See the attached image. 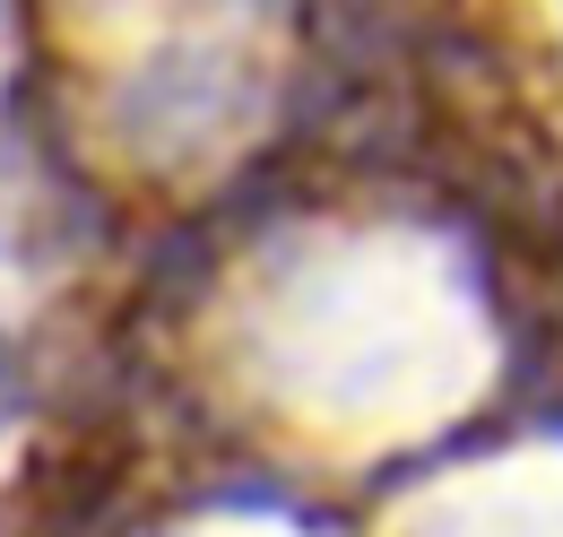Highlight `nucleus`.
<instances>
[{
	"mask_svg": "<svg viewBox=\"0 0 563 537\" xmlns=\"http://www.w3.org/2000/svg\"><path fill=\"white\" fill-rule=\"evenodd\" d=\"M0 407H9V347H0Z\"/></svg>",
	"mask_w": 563,
	"mask_h": 537,
	"instance_id": "1",
	"label": "nucleus"
}]
</instances>
